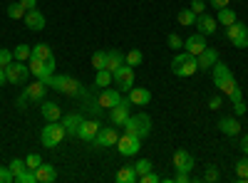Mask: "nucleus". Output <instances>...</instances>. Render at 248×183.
I'll use <instances>...</instances> for the list:
<instances>
[{"instance_id": "nucleus-29", "label": "nucleus", "mask_w": 248, "mask_h": 183, "mask_svg": "<svg viewBox=\"0 0 248 183\" xmlns=\"http://www.w3.org/2000/svg\"><path fill=\"white\" fill-rule=\"evenodd\" d=\"M13 57L17 59V62H28V59L32 57V47H28V45H17V47L13 50Z\"/></svg>"}, {"instance_id": "nucleus-38", "label": "nucleus", "mask_w": 248, "mask_h": 183, "mask_svg": "<svg viewBox=\"0 0 248 183\" xmlns=\"http://www.w3.org/2000/svg\"><path fill=\"white\" fill-rule=\"evenodd\" d=\"M134 171H137V176L149 173V171H152V161H149V158H141V161H137V164H134Z\"/></svg>"}, {"instance_id": "nucleus-50", "label": "nucleus", "mask_w": 248, "mask_h": 183, "mask_svg": "<svg viewBox=\"0 0 248 183\" xmlns=\"http://www.w3.org/2000/svg\"><path fill=\"white\" fill-rule=\"evenodd\" d=\"M8 82V74H5V67H0V87H5Z\"/></svg>"}, {"instance_id": "nucleus-47", "label": "nucleus", "mask_w": 248, "mask_h": 183, "mask_svg": "<svg viewBox=\"0 0 248 183\" xmlns=\"http://www.w3.org/2000/svg\"><path fill=\"white\" fill-rule=\"evenodd\" d=\"M20 5L25 10H32V8H37V0H20Z\"/></svg>"}, {"instance_id": "nucleus-40", "label": "nucleus", "mask_w": 248, "mask_h": 183, "mask_svg": "<svg viewBox=\"0 0 248 183\" xmlns=\"http://www.w3.org/2000/svg\"><path fill=\"white\" fill-rule=\"evenodd\" d=\"M13 59H15V57H13V52H10V50L0 47V67H8V65L13 62Z\"/></svg>"}, {"instance_id": "nucleus-32", "label": "nucleus", "mask_w": 248, "mask_h": 183, "mask_svg": "<svg viewBox=\"0 0 248 183\" xmlns=\"http://www.w3.org/2000/svg\"><path fill=\"white\" fill-rule=\"evenodd\" d=\"M176 20H179V25H196V13L191 8H186L176 15Z\"/></svg>"}, {"instance_id": "nucleus-34", "label": "nucleus", "mask_w": 248, "mask_h": 183, "mask_svg": "<svg viewBox=\"0 0 248 183\" xmlns=\"http://www.w3.org/2000/svg\"><path fill=\"white\" fill-rule=\"evenodd\" d=\"M32 57H37V59H50V57H52V50H50L45 42H40V45L32 47Z\"/></svg>"}, {"instance_id": "nucleus-19", "label": "nucleus", "mask_w": 248, "mask_h": 183, "mask_svg": "<svg viewBox=\"0 0 248 183\" xmlns=\"http://www.w3.org/2000/svg\"><path fill=\"white\" fill-rule=\"evenodd\" d=\"M122 101V94L117 92V89H102V94H99V107H105V109H112V107H117Z\"/></svg>"}, {"instance_id": "nucleus-13", "label": "nucleus", "mask_w": 248, "mask_h": 183, "mask_svg": "<svg viewBox=\"0 0 248 183\" xmlns=\"http://www.w3.org/2000/svg\"><path fill=\"white\" fill-rule=\"evenodd\" d=\"M109 119H112V124L122 127L124 121L129 119V101H127V99H122L117 107H112V109H109Z\"/></svg>"}, {"instance_id": "nucleus-26", "label": "nucleus", "mask_w": 248, "mask_h": 183, "mask_svg": "<svg viewBox=\"0 0 248 183\" xmlns=\"http://www.w3.org/2000/svg\"><path fill=\"white\" fill-rule=\"evenodd\" d=\"M79 124H82V116H79V114H67L65 121H62V127H65V134H70V136H77Z\"/></svg>"}, {"instance_id": "nucleus-31", "label": "nucleus", "mask_w": 248, "mask_h": 183, "mask_svg": "<svg viewBox=\"0 0 248 183\" xmlns=\"http://www.w3.org/2000/svg\"><path fill=\"white\" fill-rule=\"evenodd\" d=\"M5 13H8V17H10V20H20V17H25V13H28V10H25L23 5H20V0H17V3H10V5L5 8Z\"/></svg>"}, {"instance_id": "nucleus-39", "label": "nucleus", "mask_w": 248, "mask_h": 183, "mask_svg": "<svg viewBox=\"0 0 248 183\" xmlns=\"http://www.w3.org/2000/svg\"><path fill=\"white\" fill-rule=\"evenodd\" d=\"M40 164H43V156H40V154H30V156L25 158V166H28V169H32V171H35Z\"/></svg>"}, {"instance_id": "nucleus-21", "label": "nucleus", "mask_w": 248, "mask_h": 183, "mask_svg": "<svg viewBox=\"0 0 248 183\" xmlns=\"http://www.w3.org/2000/svg\"><path fill=\"white\" fill-rule=\"evenodd\" d=\"M35 176H37V183H52V181H57V171L50 164H40L35 169Z\"/></svg>"}, {"instance_id": "nucleus-45", "label": "nucleus", "mask_w": 248, "mask_h": 183, "mask_svg": "<svg viewBox=\"0 0 248 183\" xmlns=\"http://www.w3.org/2000/svg\"><path fill=\"white\" fill-rule=\"evenodd\" d=\"M139 181H141V183H159V181H161V176H156V173H152V171H149V173L139 176Z\"/></svg>"}, {"instance_id": "nucleus-23", "label": "nucleus", "mask_w": 248, "mask_h": 183, "mask_svg": "<svg viewBox=\"0 0 248 183\" xmlns=\"http://www.w3.org/2000/svg\"><path fill=\"white\" fill-rule=\"evenodd\" d=\"M236 10L233 8H229V5H226V8H218V15H216V23L218 25H223V28H229V25H233L236 23Z\"/></svg>"}, {"instance_id": "nucleus-1", "label": "nucleus", "mask_w": 248, "mask_h": 183, "mask_svg": "<svg viewBox=\"0 0 248 183\" xmlns=\"http://www.w3.org/2000/svg\"><path fill=\"white\" fill-rule=\"evenodd\" d=\"M171 72L176 74V77H191V74H196L199 72V62H196V55H191V52H181V55H176L174 59H171Z\"/></svg>"}, {"instance_id": "nucleus-14", "label": "nucleus", "mask_w": 248, "mask_h": 183, "mask_svg": "<svg viewBox=\"0 0 248 183\" xmlns=\"http://www.w3.org/2000/svg\"><path fill=\"white\" fill-rule=\"evenodd\" d=\"M216 17H211L209 13H201V15H196V30L201 32V35H214L216 32Z\"/></svg>"}, {"instance_id": "nucleus-18", "label": "nucleus", "mask_w": 248, "mask_h": 183, "mask_svg": "<svg viewBox=\"0 0 248 183\" xmlns=\"http://www.w3.org/2000/svg\"><path fill=\"white\" fill-rule=\"evenodd\" d=\"M25 25H28L30 30H43V28H45V15L40 13L37 8L28 10V13H25Z\"/></svg>"}, {"instance_id": "nucleus-4", "label": "nucleus", "mask_w": 248, "mask_h": 183, "mask_svg": "<svg viewBox=\"0 0 248 183\" xmlns=\"http://www.w3.org/2000/svg\"><path fill=\"white\" fill-rule=\"evenodd\" d=\"M50 87L57 89V92H62V94H70V97H75V94L82 92V84L77 82L75 77H70V74H52Z\"/></svg>"}, {"instance_id": "nucleus-22", "label": "nucleus", "mask_w": 248, "mask_h": 183, "mask_svg": "<svg viewBox=\"0 0 248 183\" xmlns=\"http://www.w3.org/2000/svg\"><path fill=\"white\" fill-rule=\"evenodd\" d=\"M218 129L226 136H236L241 131V124H238V119H233V116H223V119H218Z\"/></svg>"}, {"instance_id": "nucleus-28", "label": "nucleus", "mask_w": 248, "mask_h": 183, "mask_svg": "<svg viewBox=\"0 0 248 183\" xmlns=\"http://www.w3.org/2000/svg\"><path fill=\"white\" fill-rule=\"evenodd\" d=\"M117 181H119V183H134V181H139V176H137L134 166H124V169L117 173Z\"/></svg>"}, {"instance_id": "nucleus-25", "label": "nucleus", "mask_w": 248, "mask_h": 183, "mask_svg": "<svg viewBox=\"0 0 248 183\" xmlns=\"http://www.w3.org/2000/svg\"><path fill=\"white\" fill-rule=\"evenodd\" d=\"M134 121H137V131H139V136H141V139L152 134V119H149L147 114H144V112H141V114H137V116H134Z\"/></svg>"}, {"instance_id": "nucleus-12", "label": "nucleus", "mask_w": 248, "mask_h": 183, "mask_svg": "<svg viewBox=\"0 0 248 183\" xmlns=\"http://www.w3.org/2000/svg\"><path fill=\"white\" fill-rule=\"evenodd\" d=\"M99 129H102L99 121H94V119H82V124H79V129H77V136H79L82 141H94V136H97Z\"/></svg>"}, {"instance_id": "nucleus-11", "label": "nucleus", "mask_w": 248, "mask_h": 183, "mask_svg": "<svg viewBox=\"0 0 248 183\" xmlns=\"http://www.w3.org/2000/svg\"><path fill=\"white\" fill-rule=\"evenodd\" d=\"M117 139H119V134L114 127H102L94 136V144L97 146H117Z\"/></svg>"}, {"instance_id": "nucleus-8", "label": "nucleus", "mask_w": 248, "mask_h": 183, "mask_svg": "<svg viewBox=\"0 0 248 183\" xmlns=\"http://www.w3.org/2000/svg\"><path fill=\"white\" fill-rule=\"evenodd\" d=\"M112 79L117 82V87H122L124 92H129L134 87V67H129L127 62H124L119 70L112 72Z\"/></svg>"}, {"instance_id": "nucleus-16", "label": "nucleus", "mask_w": 248, "mask_h": 183, "mask_svg": "<svg viewBox=\"0 0 248 183\" xmlns=\"http://www.w3.org/2000/svg\"><path fill=\"white\" fill-rule=\"evenodd\" d=\"M129 101L137 107H147L149 101H152V92L149 89H144V87H132L129 89Z\"/></svg>"}, {"instance_id": "nucleus-42", "label": "nucleus", "mask_w": 248, "mask_h": 183, "mask_svg": "<svg viewBox=\"0 0 248 183\" xmlns=\"http://www.w3.org/2000/svg\"><path fill=\"white\" fill-rule=\"evenodd\" d=\"M167 42H169V47H171V50H181V47H184V40H181L176 32H171V35H169Z\"/></svg>"}, {"instance_id": "nucleus-48", "label": "nucleus", "mask_w": 248, "mask_h": 183, "mask_svg": "<svg viewBox=\"0 0 248 183\" xmlns=\"http://www.w3.org/2000/svg\"><path fill=\"white\" fill-rule=\"evenodd\" d=\"M233 112L241 116V114H246V101H236V104H233Z\"/></svg>"}, {"instance_id": "nucleus-53", "label": "nucleus", "mask_w": 248, "mask_h": 183, "mask_svg": "<svg viewBox=\"0 0 248 183\" xmlns=\"http://www.w3.org/2000/svg\"><path fill=\"white\" fill-rule=\"evenodd\" d=\"M211 3H214V8H226V5H229V0H211Z\"/></svg>"}, {"instance_id": "nucleus-9", "label": "nucleus", "mask_w": 248, "mask_h": 183, "mask_svg": "<svg viewBox=\"0 0 248 183\" xmlns=\"http://www.w3.org/2000/svg\"><path fill=\"white\" fill-rule=\"evenodd\" d=\"M139 149H141V139H139V136L124 134V136L117 139V151H119L122 156H134Z\"/></svg>"}, {"instance_id": "nucleus-36", "label": "nucleus", "mask_w": 248, "mask_h": 183, "mask_svg": "<svg viewBox=\"0 0 248 183\" xmlns=\"http://www.w3.org/2000/svg\"><path fill=\"white\" fill-rule=\"evenodd\" d=\"M105 65H107V52H102V50L94 52V55H92V67L99 72V70H105Z\"/></svg>"}, {"instance_id": "nucleus-24", "label": "nucleus", "mask_w": 248, "mask_h": 183, "mask_svg": "<svg viewBox=\"0 0 248 183\" xmlns=\"http://www.w3.org/2000/svg\"><path fill=\"white\" fill-rule=\"evenodd\" d=\"M40 112H43V116H45L47 121H60V116H62V109L55 104V101H43Z\"/></svg>"}, {"instance_id": "nucleus-30", "label": "nucleus", "mask_w": 248, "mask_h": 183, "mask_svg": "<svg viewBox=\"0 0 248 183\" xmlns=\"http://www.w3.org/2000/svg\"><path fill=\"white\" fill-rule=\"evenodd\" d=\"M124 62H127L129 67H139V65L144 62V55H141V50H129L127 55H124Z\"/></svg>"}, {"instance_id": "nucleus-37", "label": "nucleus", "mask_w": 248, "mask_h": 183, "mask_svg": "<svg viewBox=\"0 0 248 183\" xmlns=\"http://www.w3.org/2000/svg\"><path fill=\"white\" fill-rule=\"evenodd\" d=\"M236 178L238 181H248V158H241L236 164Z\"/></svg>"}, {"instance_id": "nucleus-15", "label": "nucleus", "mask_w": 248, "mask_h": 183, "mask_svg": "<svg viewBox=\"0 0 248 183\" xmlns=\"http://www.w3.org/2000/svg\"><path fill=\"white\" fill-rule=\"evenodd\" d=\"M203 37H206V35H201V32H196V35H191V37H186V42H184L186 52H191V55H196V57H199L206 47H209Z\"/></svg>"}, {"instance_id": "nucleus-17", "label": "nucleus", "mask_w": 248, "mask_h": 183, "mask_svg": "<svg viewBox=\"0 0 248 183\" xmlns=\"http://www.w3.org/2000/svg\"><path fill=\"white\" fill-rule=\"evenodd\" d=\"M196 62H199V70H201V72H203V70H211V67L218 62V52L211 50V47H206V50L196 57Z\"/></svg>"}, {"instance_id": "nucleus-44", "label": "nucleus", "mask_w": 248, "mask_h": 183, "mask_svg": "<svg viewBox=\"0 0 248 183\" xmlns=\"http://www.w3.org/2000/svg\"><path fill=\"white\" fill-rule=\"evenodd\" d=\"M203 181H218V169L216 166H209V169H206V176H203Z\"/></svg>"}, {"instance_id": "nucleus-3", "label": "nucleus", "mask_w": 248, "mask_h": 183, "mask_svg": "<svg viewBox=\"0 0 248 183\" xmlns=\"http://www.w3.org/2000/svg\"><path fill=\"white\" fill-rule=\"evenodd\" d=\"M28 67H30V74H35L40 82H45V84L50 87V82H52V72H55V57H50V59L30 57V59H28Z\"/></svg>"}, {"instance_id": "nucleus-10", "label": "nucleus", "mask_w": 248, "mask_h": 183, "mask_svg": "<svg viewBox=\"0 0 248 183\" xmlns=\"http://www.w3.org/2000/svg\"><path fill=\"white\" fill-rule=\"evenodd\" d=\"M171 164H174V169L179 173H189L194 169V156L189 151H184V149H176L174 156H171Z\"/></svg>"}, {"instance_id": "nucleus-43", "label": "nucleus", "mask_w": 248, "mask_h": 183, "mask_svg": "<svg viewBox=\"0 0 248 183\" xmlns=\"http://www.w3.org/2000/svg\"><path fill=\"white\" fill-rule=\"evenodd\" d=\"M10 181H15V173L8 166H0V183H10Z\"/></svg>"}, {"instance_id": "nucleus-49", "label": "nucleus", "mask_w": 248, "mask_h": 183, "mask_svg": "<svg viewBox=\"0 0 248 183\" xmlns=\"http://www.w3.org/2000/svg\"><path fill=\"white\" fill-rule=\"evenodd\" d=\"M221 107V97H211V101H209V109H218Z\"/></svg>"}, {"instance_id": "nucleus-5", "label": "nucleus", "mask_w": 248, "mask_h": 183, "mask_svg": "<svg viewBox=\"0 0 248 183\" xmlns=\"http://www.w3.org/2000/svg\"><path fill=\"white\" fill-rule=\"evenodd\" d=\"M40 139H43V146L55 149L60 141L65 139V127H62L60 121H50V124L43 129V134H40Z\"/></svg>"}, {"instance_id": "nucleus-2", "label": "nucleus", "mask_w": 248, "mask_h": 183, "mask_svg": "<svg viewBox=\"0 0 248 183\" xmlns=\"http://www.w3.org/2000/svg\"><path fill=\"white\" fill-rule=\"evenodd\" d=\"M214 84H216L226 97H231V92L238 87V84H236L233 72H231L229 67H226L223 62H216V65H214Z\"/></svg>"}, {"instance_id": "nucleus-7", "label": "nucleus", "mask_w": 248, "mask_h": 183, "mask_svg": "<svg viewBox=\"0 0 248 183\" xmlns=\"http://www.w3.org/2000/svg\"><path fill=\"white\" fill-rule=\"evenodd\" d=\"M5 74H8V82L10 84H25L28 82V74H30V67L25 65V62H10L8 67H5Z\"/></svg>"}, {"instance_id": "nucleus-20", "label": "nucleus", "mask_w": 248, "mask_h": 183, "mask_svg": "<svg viewBox=\"0 0 248 183\" xmlns=\"http://www.w3.org/2000/svg\"><path fill=\"white\" fill-rule=\"evenodd\" d=\"M45 89H47V84L37 79V82H32V84H25V97L32 99V101H43L45 99Z\"/></svg>"}, {"instance_id": "nucleus-54", "label": "nucleus", "mask_w": 248, "mask_h": 183, "mask_svg": "<svg viewBox=\"0 0 248 183\" xmlns=\"http://www.w3.org/2000/svg\"><path fill=\"white\" fill-rule=\"evenodd\" d=\"M25 99H28L25 94H23V97H17V107H20V109H25Z\"/></svg>"}, {"instance_id": "nucleus-33", "label": "nucleus", "mask_w": 248, "mask_h": 183, "mask_svg": "<svg viewBox=\"0 0 248 183\" xmlns=\"http://www.w3.org/2000/svg\"><path fill=\"white\" fill-rule=\"evenodd\" d=\"M94 84H97V87H102V89L109 87V84H112V72H109V70H99V72H97V77H94Z\"/></svg>"}, {"instance_id": "nucleus-52", "label": "nucleus", "mask_w": 248, "mask_h": 183, "mask_svg": "<svg viewBox=\"0 0 248 183\" xmlns=\"http://www.w3.org/2000/svg\"><path fill=\"white\" fill-rule=\"evenodd\" d=\"M241 151L248 156V134H246V136H243V141H241Z\"/></svg>"}, {"instance_id": "nucleus-6", "label": "nucleus", "mask_w": 248, "mask_h": 183, "mask_svg": "<svg viewBox=\"0 0 248 183\" xmlns=\"http://www.w3.org/2000/svg\"><path fill=\"white\" fill-rule=\"evenodd\" d=\"M226 37H229V40H231V45L238 47V50L248 47V28H246L243 23H238V20H236L233 25L226 28Z\"/></svg>"}, {"instance_id": "nucleus-46", "label": "nucleus", "mask_w": 248, "mask_h": 183, "mask_svg": "<svg viewBox=\"0 0 248 183\" xmlns=\"http://www.w3.org/2000/svg\"><path fill=\"white\" fill-rule=\"evenodd\" d=\"M191 10H194L196 15L206 13V5H203V0H194V3H191Z\"/></svg>"}, {"instance_id": "nucleus-35", "label": "nucleus", "mask_w": 248, "mask_h": 183, "mask_svg": "<svg viewBox=\"0 0 248 183\" xmlns=\"http://www.w3.org/2000/svg\"><path fill=\"white\" fill-rule=\"evenodd\" d=\"M15 181H17V183H37V176H35L32 169H25V171H20V173L15 176Z\"/></svg>"}, {"instance_id": "nucleus-41", "label": "nucleus", "mask_w": 248, "mask_h": 183, "mask_svg": "<svg viewBox=\"0 0 248 183\" xmlns=\"http://www.w3.org/2000/svg\"><path fill=\"white\" fill-rule=\"evenodd\" d=\"M8 169H10V171H13V173L17 176L20 171H25L28 166H25V161H23V158H13V161H10V166H8Z\"/></svg>"}, {"instance_id": "nucleus-51", "label": "nucleus", "mask_w": 248, "mask_h": 183, "mask_svg": "<svg viewBox=\"0 0 248 183\" xmlns=\"http://www.w3.org/2000/svg\"><path fill=\"white\" fill-rule=\"evenodd\" d=\"M174 181H176V183H186V181H189V173H176Z\"/></svg>"}, {"instance_id": "nucleus-27", "label": "nucleus", "mask_w": 248, "mask_h": 183, "mask_svg": "<svg viewBox=\"0 0 248 183\" xmlns=\"http://www.w3.org/2000/svg\"><path fill=\"white\" fill-rule=\"evenodd\" d=\"M122 65H124V55H122L119 50H109V52H107V65H105V70L114 72V70H119Z\"/></svg>"}]
</instances>
